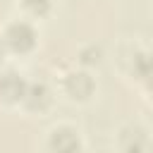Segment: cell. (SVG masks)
<instances>
[{
    "instance_id": "1",
    "label": "cell",
    "mask_w": 153,
    "mask_h": 153,
    "mask_svg": "<svg viewBox=\"0 0 153 153\" xmlns=\"http://www.w3.org/2000/svg\"><path fill=\"white\" fill-rule=\"evenodd\" d=\"M0 38H2L7 53L24 55V53H29V50L36 48V31H33V26L26 19H17V22L7 24L5 31L0 33Z\"/></svg>"
},
{
    "instance_id": "2",
    "label": "cell",
    "mask_w": 153,
    "mask_h": 153,
    "mask_svg": "<svg viewBox=\"0 0 153 153\" xmlns=\"http://www.w3.org/2000/svg\"><path fill=\"white\" fill-rule=\"evenodd\" d=\"M48 148L50 153H79L81 151V141H79V131L74 127L60 124L50 131L48 139Z\"/></svg>"
},
{
    "instance_id": "3",
    "label": "cell",
    "mask_w": 153,
    "mask_h": 153,
    "mask_svg": "<svg viewBox=\"0 0 153 153\" xmlns=\"http://www.w3.org/2000/svg\"><path fill=\"white\" fill-rule=\"evenodd\" d=\"M26 91V79L14 72V69H5L0 72V100L7 105L22 103V96Z\"/></svg>"
},
{
    "instance_id": "4",
    "label": "cell",
    "mask_w": 153,
    "mask_h": 153,
    "mask_svg": "<svg viewBox=\"0 0 153 153\" xmlns=\"http://www.w3.org/2000/svg\"><path fill=\"white\" fill-rule=\"evenodd\" d=\"M65 93L74 100H86L93 93V79L86 72H72L65 76Z\"/></svg>"
},
{
    "instance_id": "5",
    "label": "cell",
    "mask_w": 153,
    "mask_h": 153,
    "mask_svg": "<svg viewBox=\"0 0 153 153\" xmlns=\"http://www.w3.org/2000/svg\"><path fill=\"white\" fill-rule=\"evenodd\" d=\"M50 100H53V96H50V91H48V86L45 84H26V91H24V96H22V105L26 108V110H38V112H43L48 105H50Z\"/></svg>"
},
{
    "instance_id": "6",
    "label": "cell",
    "mask_w": 153,
    "mask_h": 153,
    "mask_svg": "<svg viewBox=\"0 0 153 153\" xmlns=\"http://www.w3.org/2000/svg\"><path fill=\"white\" fill-rule=\"evenodd\" d=\"M22 5H24V10H26L29 14L41 17V14H45V12L50 10L53 0H22Z\"/></svg>"
},
{
    "instance_id": "7",
    "label": "cell",
    "mask_w": 153,
    "mask_h": 153,
    "mask_svg": "<svg viewBox=\"0 0 153 153\" xmlns=\"http://www.w3.org/2000/svg\"><path fill=\"white\" fill-rule=\"evenodd\" d=\"M7 50H5V43H2V38H0V62H2V55H5Z\"/></svg>"
}]
</instances>
